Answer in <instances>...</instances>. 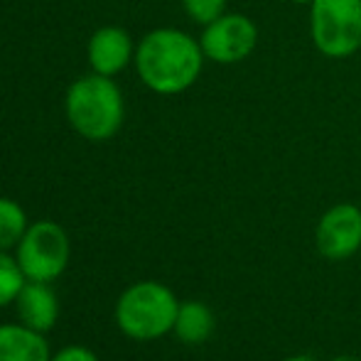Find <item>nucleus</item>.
<instances>
[{"instance_id": "nucleus-5", "label": "nucleus", "mask_w": 361, "mask_h": 361, "mask_svg": "<svg viewBox=\"0 0 361 361\" xmlns=\"http://www.w3.org/2000/svg\"><path fill=\"white\" fill-rule=\"evenodd\" d=\"M15 258L27 281L52 283L67 271L72 258V241L57 221H35L15 246Z\"/></svg>"}, {"instance_id": "nucleus-15", "label": "nucleus", "mask_w": 361, "mask_h": 361, "mask_svg": "<svg viewBox=\"0 0 361 361\" xmlns=\"http://www.w3.org/2000/svg\"><path fill=\"white\" fill-rule=\"evenodd\" d=\"M52 361H101L84 344H69V347H62L59 352L52 354Z\"/></svg>"}, {"instance_id": "nucleus-12", "label": "nucleus", "mask_w": 361, "mask_h": 361, "mask_svg": "<svg viewBox=\"0 0 361 361\" xmlns=\"http://www.w3.org/2000/svg\"><path fill=\"white\" fill-rule=\"evenodd\" d=\"M30 221L25 209L15 200L0 197V251H10L25 236Z\"/></svg>"}, {"instance_id": "nucleus-17", "label": "nucleus", "mask_w": 361, "mask_h": 361, "mask_svg": "<svg viewBox=\"0 0 361 361\" xmlns=\"http://www.w3.org/2000/svg\"><path fill=\"white\" fill-rule=\"evenodd\" d=\"M332 361H361L359 357H334Z\"/></svg>"}, {"instance_id": "nucleus-1", "label": "nucleus", "mask_w": 361, "mask_h": 361, "mask_svg": "<svg viewBox=\"0 0 361 361\" xmlns=\"http://www.w3.org/2000/svg\"><path fill=\"white\" fill-rule=\"evenodd\" d=\"M204 62L197 37L180 27H155L135 44L133 67L152 94L177 96L200 81Z\"/></svg>"}, {"instance_id": "nucleus-4", "label": "nucleus", "mask_w": 361, "mask_h": 361, "mask_svg": "<svg viewBox=\"0 0 361 361\" xmlns=\"http://www.w3.org/2000/svg\"><path fill=\"white\" fill-rule=\"evenodd\" d=\"M310 39L327 59H347L361 49V0H312Z\"/></svg>"}, {"instance_id": "nucleus-7", "label": "nucleus", "mask_w": 361, "mask_h": 361, "mask_svg": "<svg viewBox=\"0 0 361 361\" xmlns=\"http://www.w3.org/2000/svg\"><path fill=\"white\" fill-rule=\"evenodd\" d=\"M314 246L329 261H347L361 251V209L352 202L329 207L314 228Z\"/></svg>"}, {"instance_id": "nucleus-16", "label": "nucleus", "mask_w": 361, "mask_h": 361, "mask_svg": "<svg viewBox=\"0 0 361 361\" xmlns=\"http://www.w3.org/2000/svg\"><path fill=\"white\" fill-rule=\"evenodd\" d=\"M283 361H317L314 357H310V354H293V357L283 359Z\"/></svg>"}, {"instance_id": "nucleus-10", "label": "nucleus", "mask_w": 361, "mask_h": 361, "mask_svg": "<svg viewBox=\"0 0 361 361\" xmlns=\"http://www.w3.org/2000/svg\"><path fill=\"white\" fill-rule=\"evenodd\" d=\"M0 361H52L49 342L27 324H0Z\"/></svg>"}, {"instance_id": "nucleus-9", "label": "nucleus", "mask_w": 361, "mask_h": 361, "mask_svg": "<svg viewBox=\"0 0 361 361\" xmlns=\"http://www.w3.org/2000/svg\"><path fill=\"white\" fill-rule=\"evenodd\" d=\"M15 310L20 322L47 334L59 319V298L49 283L27 281L15 300Z\"/></svg>"}, {"instance_id": "nucleus-8", "label": "nucleus", "mask_w": 361, "mask_h": 361, "mask_svg": "<svg viewBox=\"0 0 361 361\" xmlns=\"http://www.w3.org/2000/svg\"><path fill=\"white\" fill-rule=\"evenodd\" d=\"M135 39L121 25H104L89 37L86 44V62L91 72L104 76H118L135 59Z\"/></svg>"}, {"instance_id": "nucleus-14", "label": "nucleus", "mask_w": 361, "mask_h": 361, "mask_svg": "<svg viewBox=\"0 0 361 361\" xmlns=\"http://www.w3.org/2000/svg\"><path fill=\"white\" fill-rule=\"evenodd\" d=\"M182 10L192 23L204 27L226 13V0H182Z\"/></svg>"}, {"instance_id": "nucleus-6", "label": "nucleus", "mask_w": 361, "mask_h": 361, "mask_svg": "<svg viewBox=\"0 0 361 361\" xmlns=\"http://www.w3.org/2000/svg\"><path fill=\"white\" fill-rule=\"evenodd\" d=\"M258 25L243 13H224L214 23L204 25L200 35L207 62L231 67L248 59L258 47Z\"/></svg>"}, {"instance_id": "nucleus-18", "label": "nucleus", "mask_w": 361, "mask_h": 361, "mask_svg": "<svg viewBox=\"0 0 361 361\" xmlns=\"http://www.w3.org/2000/svg\"><path fill=\"white\" fill-rule=\"evenodd\" d=\"M288 3H295V5H307V8H310V3H312V0H288Z\"/></svg>"}, {"instance_id": "nucleus-11", "label": "nucleus", "mask_w": 361, "mask_h": 361, "mask_svg": "<svg viewBox=\"0 0 361 361\" xmlns=\"http://www.w3.org/2000/svg\"><path fill=\"white\" fill-rule=\"evenodd\" d=\"M216 327V317L212 312V307L202 300H185L180 302V310H177V317H175V334L182 344H204L207 339L214 334Z\"/></svg>"}, {"instance_id": "nucleus-13", "label": "nucleus", "mask_w": 361, "mask_h": 361, "mask_svg": "<svg viewBox=\"0 0 361 361\" xmlns=\"http://www.w3.org/2000/svg\"><path fill=\"white\" fill-rule=\"evenodd\" d=\"M27 283L18 258L10 256V251H0V307L15 305L20 290Z\"/></svg>"}, {"instance_id": "nucleus-3", "label": "nucleus", "mask_w": 361, "mask_h": 361, "mask_svg": "<svg viewBox=\"0 0 361 361\" xmlns=\"http://www.w3.org/2000/svg\"><path fill=\"white\" fill-rule=\"evenodd\" d=\"M180 300L165 283L140 281L121 293L116 302V324L135 342H152L175 329Z\"/></svg>"}, {"instance_id": "nucleus-2", "label": "nucleus", "mask_w": 361, "mask_h": 361, "mask_svg": "<svg viewBox=\"0 0 361 361\" xmlns=\"http://www.w3.org/2000/svg\"><path fill=\"white\" fill-rule=\"evenodd\" d=\"M64 116L76 135L91 143H106L126 121V99L114 76L86 74L72 81L64 96Z\"/></svg>"}]
</instances>
